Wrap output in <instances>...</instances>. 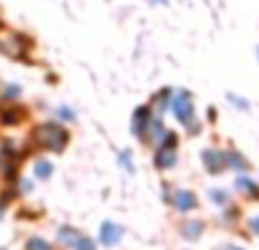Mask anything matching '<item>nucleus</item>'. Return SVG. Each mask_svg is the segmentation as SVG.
I'll list each match as a JSON object with an SVG mask.
<instances>
[{
	"mask_svg": "<svg viewBox=\"0 0 259 250\" xmlns=\"http://www.w3.org/2000/svg\"><path fill=\"white\" fill-rule=\"evenodd\" d=\"M21 39L18 36H14V34H5L3 39H0V50H5L7 55H21Z\"/></svg>",
	"mask_w": 259,
	"mask_h": 250,
	"instance_id": "obj_12",
	"label": "nucleus"
},
{
	"mask_svg": "<svg viewBox=\"0 0 259 250\" xmlns=\"http://www.w3.org/2000/svg\"><path fill=\"white\" fill-rule=\"evenodd\" d=\"M234 184H237V191L243 193V198H248V200H259V182H255L252 178L239 175Z\"/></svg>",
	"mask_w": 259,
	"mask_h": 250,
	"instance_id": "obj_7",
	"label": "nucleus"
},
{
	"mask_svg": "<svg viewBox=\"0 0 259 250\" xmlns=\"http://www.w3.org/2000/svg\"><path fill=\"white\" fill-rule=\"evenodd\" d=\"M228 100H230V103H232L237 109H246V107H248V100H246V98H239V96H234V94H230Z\"/></svg>",
	"mask_w": 259,
	"mask_h": 250,
	"instance_id": "obj_16",
	"label": "nucleus"
},
{
	"mask_svg": "<svg viewBox=\"0 0 259 250\" xmlns=\"http://www.w3.org/2000/svg\"><path fill=\"white\" fill-rule=\"evenodd\" d=\"M170 112H173V116L178 118V121L182 123L191 134H198L202 130L200 128V121L196 118V105H193V96L189 94L187 89L175 91L173 103H170Z\"/></svg>",
	"mask_w": 259,
	"mask_h": 250,
	"instance_id": "obj_1",
	"label": "nucleus"
},
{
	"mask_svg": "<svg viewBox=\"0 0 259 250\" xmlns=\"http://www.w3.org/2000/svg\"><path fill=\"white\" fill-rule=\"evenodd\" d=\"M173 96H175V89H170V87H161V89L157 91V94L152 96V100H150L152 112H155L157 116H159V114H164L166 109H170Z\"/></svg>",
	"mask_w": 259,
	"mask_h": 250,
	"instance_id": "obj_6",
	"label": "nucleus"
},
{
	"mask_svg": "<svg viewBox=\"0 0 259 250\" xmlns=\"http://www.w3.org/2000/svg\"><path fill=\"white\" fill-rule=\"evenodd\" d=\"M34 139L44 148H50V150H62V148L68 143V132L57 123H44L34 132Z\"/></svg>",
	"mask_w": 259,
	"mask_h": 250,
	"instance_id": "obj_2",
	"label": "nucleus"
},
{
	"mask_svg": "<svg viewBox=\"0 0 259 250\" xmlns=\"http://www.w3.org/2000/svg\"><path fill=\"white\" fill-rule=\"evenodd\" d=\"M209 198L216 202V205H230V193L225 189H211Z\"/></svg>",
	"mask_w": 259,
	"mask_h": 250,
	"instance_id": "obj_14",
	"label": "nucleus"
},
{
	"mask_svg": "<svg viewBox=\"0 0 259 250\" xmlns=\"http://www.w3.org/2000/svg\"><path fill=\"white\" fill-rule=\"evenodd\" d=\"M155 116H157V114L152 112V107H148V105L137 107V109H134V114H132V132L137 134L139 139H143V141H146L148 130H150Z\"/></svg>",
	"mask_w": 259,
	"mask_h": 250,
	"instance_id": "obj_3",
	"label": "nucleus"
},
{
	"mask_svg": "<svg viewBox=\"0 0 259 250\" xmlns=\"http://www.w3.org/2000/svg\"><path fill=\"white\" fill-rule=\"evenodd\" d=\"M200 159H202L205 171L207 173H211V175H221L225 169H228L225 150H221V148H205V150L200 152Z\"/></svg>",
	"mask_w": 259,
	"mask_h": 250,
	"instance_id": "obj_4",
	"label": "nucleus"
},
{
	"mask_svg": "<svg viewBox=\"0 0 259 250\" xmlns=\"http://www.w3.org/2000/svg\"><path fill=\"white\" fill-rule=\"evenodd\" d=\"M225 161H228V169H234V171H239V173L250 169L248 159L239 150H225Z\"/></svg>",
	"mask_w": 259,
	"mask_h": 250,
	"instance_id": "obj_10",
	"label": "nucleus"
},
{
	"mask_svg": "<svg viewBox=\"0 0 259 250\" xmlns=\"http://www.w3.org/2000/svg\"><path fill=\"white\" fill-rule=\"evenodd\" d=\"M178 143H180L178 132H173V130H166L164 137H161L159 143H157V148H166V150H178Z\"/></svg>",
	"mask_w": 259,
	"mask_h": 250,
	"instance_id": "obj_13",
	"label": "nucleus"
},
{
	"mask_svg": "<svg viewBox=\"0 0 259 250\" xmlns=\"http://www.w3.org/2000/svg\"><path fill=\"white\" fill-rule=\"evenodd\" d=\"M219 250H243V248H239V246H223V248H219Z\"/></svg>",
	"mask_w": 259,
	"mask_h": 250,
	"instance_id": "obj_21",
	"label": "nucleus"
},
{
	"mask_svg": "<svg viewBox=\"0 0 259 250\" xmlns=\"http://www.w3.org/2000/svg\"><path fill=\"white\" fill-rule=\"evenodd\" d=\"M257 62H259V46H257Z\"/></svg>",
	"mask_w": 259,
	"mask_h": 250,
	"instance_id": "obj_22",
	"label": "nucleus"
},
{
	"mask_svg": "<svg viewBox=\"0 0 259 250\" xmlns=\"http://www.w3.org/2000/svg\"><path fill=\"white\" fill-rule=\"evenodd\" d=\"M118 159H121V166H125L127 171H134V166H132V157H130V152L125 150V152H121V157H118Z\"/></svg>",
	"mask_w": 259,
	"mask_h": 250,
	"instance_id": "obj_18",
	"label": "nucleus"
},
{
	"mask_svg": "<svg viewBox=\"0 0 259 250\" xmlns=\"http://www.w3.org/2000/svg\"><path fill=\"white\" fill-rule=\"evenodd\" d=\"M173 205L178 212H182V214H189V212L198 210V196L193 191H189V189H180V191L173 193Z\"/></svg>",
	"mask_w": 259,
	"mask_h": 250,
	"instance_id": "obj_5",
	"label": "nucleus"
},
{
	"mask_svg": "<svg viewBox=\"0 0 259 250\" xmlns=\"http://www.w3.org/2000/svg\"><path fill=\"white\" fill-rule=\"evenodd\" d=\"M178 164V150H166V148H157L155 150V166L159 171H170Z\"/></svg>",
	"mask_w": 259,
	"mask_h": 250,
	"instance_id": "obj_8",
	"label": "nucleus"
},
{
	"mask_svg": "<svg viewBox=\"0 0 259 250\" xmlns=\"http://www.w3.org/2000/svg\"><path fill=\"white\" fill-rule=\"evenodd\" d=\"M148 3H150V5H166L168 0H148Z\"/></svg>",
	"mask_w": 259,
	"mask_h": 250,
	"instance_id": "obj_20",
	"label": "nucleus"
},
{
	"mask_svg": "<svg viewBox=\"0 0 259 250\" xmlns=\"http://www.w3.org/2000/svg\"><path fill=\"white\" fill-rule=\"evenodd\" d=\"M121 234H123V230L118 228L116 223H105V225H103V234H100V239H103L105 246H114V243L121 241Z\"/></svg>",
	"mask_w": 259,
	"mask_h": 250,
	"instance_id": "obj_11",
	"label": "nucleus"
},
{
	"mask_svg": "<svg viewBox=\"0 0 259 250\" xmlns=\"http://www.w3.org/2000/svg\"><path fill=\"white\" fill-rule=\"evenodd\" d=\"M75 248H77V250H94V241H89L87 237H77Z\"/></svg>",
	"mask_w": 259,
	"mask_h": 250,
	"instance_id": "obj_17",
	"label": "nucleus"
},
{
	"mask_svg": "<svg viewBox=\"0 0 259 250\" xmlns=\"http://www.w3.org/2000/svg\"><path fill=\"white\" fill-rule=\"evenodd\" d=\"M250 228H252V232L259 237V216H252L250 219Z\"/></svg>",
	"mask_w": 259,
	"mask_h": 250,
	"instance_id": "obj_19",
	"label": "nucleus"
},
{
	"mask_svg": "<svg viewBox=\"0 0 259 250\" xmlns=\"http://www.w3.org/2000/svg\"><path fill=\"white\" fill-rule=\"evenodd\" d=\"M202 232H205V221H200V219L184 221V225H182V237L184 239H191V241H196V239H200Z\"/></svg>",
	"mask_w": 259,
	"mask_h": 250,
	"instance_id": "obj_9",
	"label": "nucleus"
},
{
	"mask_svg": "<svg viewBox=\"0 0 259 250\" xmlns=\"http://www.w3.org/2000/svg\"><path fill=\"white\" fill-rule=\"evenodd\" d=\"M34 173L39 175V178H48V175L53 173V166H50L48 161H39V164H36V169H34Z\"/></svg>",
	"mask_w": 259,
	"mask_h": 250,
	"instance_id": "obj_15",
	"label": "nucleus"
}]
</instances>
